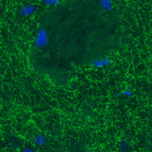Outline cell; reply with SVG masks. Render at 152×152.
Returning a JSON list of instances; mask_svg holds the SVG:
<instances>
[{"label":"cell","instance_id":"6da1fadb","mask_svg":"<svg viewBox=\"0 0 152 152\" xmlns=\"http://www.w3.org/2000/svg\"><path fill=\"white\" fill-rule=\"evenodd\" d=\"M49 42V38H48V34L46 31L43 28H41L37 34L36 37L34 40V46L37 48H42V47H45Z\"/></svg>","mask_w":152,"mask_h":152},{"label":"cell","instance_id":"7a4b0ae2","mask_svg":"<svg viewBox=\"0 0 152 152\" xmlns=\"http://www.w3.org/2000/svg\"><path fill=\"white\" fill-rule=\"evenodd\" d=\"M112 64V61L109 57H99L96 58L95 60L92 61L91 66L95 68H102V67H105V66H109Z\"/></svg>","mask_w":152,"mask_h":152},{"label":"cell","instance_id":"3957f363","mask_svg":"<svg viewBox=\"0 0 152 152\" xmlns=\"http://www.w3.org/2000/svg\"><path fill=\"white\" fill-rule=\"evenodd\" d=\"M35 11V6L33 4H25L21 7L20 13L22 16H30Z\"/></svg>","mask_w":152,"mask_h":152},{"label":"cell","instance_id":"277c9868","mask_svg":"<svg viewBox=\"0 0 152 152\" xmlns=\"http://www.w3.org/2000/svg\"><path fill=\"white\" fill-rule=\"evenodd\" d=\"M99 5L102 8H103L105 10L110 11L113 10V2L111 0H100Z\"/></svg>","mask_w":152,"mask_h":152},{"label":"cell","instance_id":"5b68a950","mask_svg":"<svg viewBox=\"0 0 152 152\" xmlns=\"http://www.w3.org/2000/svg\"><path fill=\"white\" fill-rule=\"evenodd\" d=\"M59 3H60L59 0H43L42 1V4L47 6H56Z\"/></svg>","mask_w":152,"mask_h":152},{"label":"cell","instance_id":"8992f818","mask_svg":"<svg viewBox=\"0 0 152 152\" xmlns=\"http://www.w3.org/2000/svg\"><path fill=\"white\" fill-rule=\"evenodd\" d=\"M35 142H37L38 144L42 145V144H43V143H44V138L42 137H38L37 138H35Z\"/></svg>","mask_w":152,"mask_h":152},{"label":"cell","instance_id":"52a82bcc","mask_svg":"<svg viewBox=\"0 0 152 152\" xmlns=\"http://www.w3.org/2000/svg\"><path fill=\"white\" fill-rule=\"evenodd\" d=\"M123 94L126 95V96H132V92H130L129 91H123Z\"/></svg>","mask_w":152,"mask_h":152},{"label":"cell","instance_id":"ba28073f","mask_svg":"<svg viewBox=\"0 0 152 152\" xmlns=\"http://www.w3.org/2000/svg\"><path fill=\"white\" fill-rule=\"evenodd\" d=\"M26 152H31V150H27Z\"/></svg>","mask_w":152,"mask_h":152}]
</instances>
